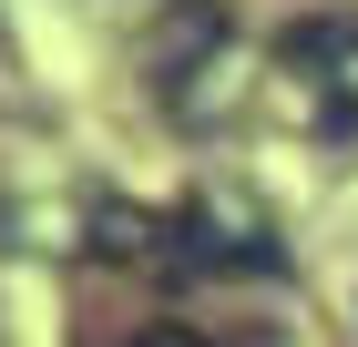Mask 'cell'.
<instances>
[{"label":"cell","instance_id":"obj_1","mask_svg":"<svg viewBox=\"0 0 358 347\" xmlns=\"http://www.w3.org/2000/svg\"><path fill=\"white\" fill-rule=\"evenodd\" d=\"M174 256L164 276H287V245H276L266 205H246L236 184H194L185 205H164Z\"/></svg>","mask_w":358,"mask_h":347},{"label":"cell","instance_id":"obj_2","mask_svg":"<svg viewBox=\"0 0 358 347\" xmlns=\"http://www.w3.org/2000/svg\"><path fill=\"white\" fill-rule=\"evenodd\" d=\"M287 61V103L317 143H358V21H297L276 41Z\"/></svg>","mask_w":358,"mask_h":347},{"label":"cell","instance_id":"obj_3","mask_svg":"<svg viewBox=\"0 0 358 347\" xmlns=\"http://www.w3.org/2000/svg\"><path fill=\"white\" fill-rule=\"evenodd\" d=\"M134 347H215V337H194V327H174V317H164V327H143Z\"/></svg>","mask_w":358,"mask_h":347}]
</instances>
